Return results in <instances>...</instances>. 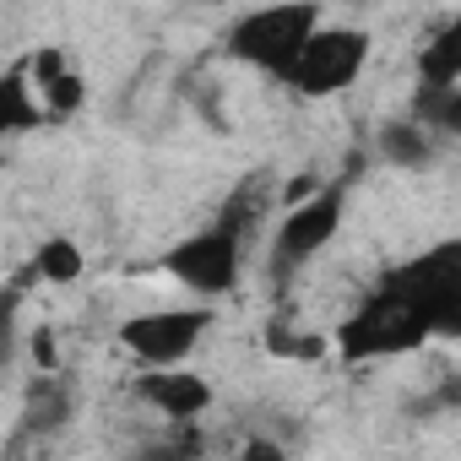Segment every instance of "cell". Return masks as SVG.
Segmentation results:
<instances>
[{
  "mask_svg": "<svg viewBox=\"0 0 461 461\" xmlns=\"http://www.w3.org/2000/svg\"><path fill=\"white\" fill-rule=\"evenodd\" d=\"M461 331V250L434 245L429 256L380 277V288L331 331L342 364H380L418 353L429 337Z\"/></svg>",
  "mask_w": 461,
  "mask_h": 461,
  "instance_id": "6da1fadb",
  "label": "cell"
},
{
  "mask_svg": "<svg viewBox=\"0 0 461 461\" xmlns=\"http://www.w3.org/2000/svg\"><path fill=\"white\" fill-rule=\"evenodd\" d=\"M321 23H326L321 0H267V6L234 17L222 50H228V60H240V66H250V71L283 82L288 66H294V55L304 50V39H310Z\"/></svg>",
  "mask_w": 461,
  "mask_h": 461,
  "instance_id": "7a4b0ae2",
  "label": "cell"
},
{
  "mask_svg": "<svg viewBox=\"0 0 461 461\" xmlns=\"http://www.w3.org/2000/svg\"><path fill=\"white\" fill-rule=\"evenodd\" d=\"M158 272L168 283H179L201 304L228 299L240 288V272H245V228H240V217H217V222L195 228V234L174 240L158 256Z\"/></svg>",
  "mask_w": 461,
  "mask_h": 461,
  "instance_id": "3957f363",
  "label": "cell"
},
{
  "mask_svg": "<svg viewBox=\"0 0 461 461\" xmlns=\"http://www.w3.org/2000/svg\"><path fill=\"white\" fill-rule=\"evenodd\" d=\"M369 55H375V33L369 28H353V23H321L304 50L294 55L283 87H294L299 98L310 104H326V98H342L364 82L369 71Z\"/></svg>",
  "mask_w": 461,
  "mask_h": 461,
  "instance_id": "277c9868",
  "label": "cell"
},
{
  "mask_svg": "<svg viewBox=\"0 0 461 461\" xmlns=\"http://www.w3.org/2000/svg\"><path fill=\"white\" fill-rule=\"evenodd\" d=\"M212 304H163V310H136L120 321L114 342L125 348V358H136L141 369H163V364H190V353L206 342L212 331Z\"/></svg>",
  "mask_w": 461,
  "mask_h": 461,
  "instance_id": "5b68a950",
  "label": "cell"
},
{
  "mask_svg": "<svg viewBox=\"0 0 461 461\" xmlns=\"http://www.w3.org/2000/svg\"><path fill=\"white\" fill-rule=\"evenodd\" d=\"M342 217H348V195L331 190V185L315 190L310 201L288 206V217L277 222V240H272V267H277V272H299V267H310L321 250L337 245Z\"/></svg>",
  "mask_w": 461,
  "mask_h": 461,
  "instance_id": "8992f818",
  "label": "cell"
},
{
  "mask_svg": "<svg viewBox=\"0 0 461 461\" xmlns=\"http://www.w3.org/2000/svg\"><path fill=\"white\" fill-rule=\"evenodd\" d=\"M23 71H28V87L44 109V125L50 120H77L82 104H87V77L82 66L66 55V50H33L23 55Z\"/></svg>",
  "mask_w": 461,
  "mask_h": 461,
  "instance_id": "52a82bcc",
  "label": "cell"
},
{
  "mask_svg": "<svg viewBox=\"0 0 461 461\" xmlns=\"http://www.w3.org/2000/svg\"><path fill=\"white\" fill-rule=\"evenodd\" d=\"M136 396L158 412V418H174V423H190V418H206L217 391L206 375H190L185 364H163V369H147L136 375Z\"/></svg>",
  "mask_w": 461,
  "mask_h": 461,
  "instance_id": "ba28073f",
  "label": "cell"
},
{
  "mask_svg": "<svg viewBox=\"0 0 461 461\" xmlns=\"http://www.w3.org/2000/svg\"><path fill=\"white\" fill-rule=\"evenodd\" d=\"M434 147H439V136L423 120H412V114H396V120H385L375 131V152L391 168H429L434 163Z\"/></svg>",
  "mask_w": 461,
  "mask_h": 461,
  "instance_id": "9c48e42d",
  "label": "cell"
},
{
  "mask_svg": "<svg viewBox=\"0 0 461 461\" xmlns=\"http://www.w3.org/2000/svg\"><path fill=\"white\" fill-rule=\"evenodd\" d=\"M39 125H44V109H39V98L28 87V71L17 60L12 71H0V147L28 136V131H39Z\"/></svg>",
  "mask_w": 461,
  "mask_h": 461,
  "instance_id": "30bf717a",
  "label": "cell"
},
{
  "mask_svg": "<svg viewBox=\"0 0 461 461\" xmlns=\"http://www.w3.org/2000/svg\"><path fill=\"white\" fill-rule=\"evenodd\" d=\"M461 82V28H439L418 50V87H456Z\"/></svg>",
  "mask_w": 461,
  "mask_h": 461,
  "instance_id": "8fae6325",
  "label": "cell"
},
{
  "mask_svg": "<svg viewBox=\"0 0 461 461\" xmlns=\"http://www.w3.org/2000/svg\"><path fill=\"white\" fill-rule=\"evenodd\" d=\"M412 120H423L434 136H456L461 131V82L456 87H418Z\"/></svg>",
  "mask_w": 461,
  "mask_h": 461,
  "instance_id": "7c38bea8",
  "label": "cell"
},
{
  "mask_svg": "<svg viewBox=\"0 0 461 461\" xmlns=\"http://www.w3.org/2000/svg\"><path fill=\"white\" fill-rule=\"evenodd\" d=\"M82 245H71V240H44L39 245V256H33V267H28V277H39V283H55V288H71L77 277H82Z\"/></svg>",
  "mask_w": 461,
  "mask_h": 461,
  "instance_id": "4fadbf2b",
  "label": "cell"
},
{
  "mask_svg": "<svg viewBox=\"0 0 461 461\" xmlns=\"http://www.w3.org/2000/svg\"><path fill=\"white\" fill-rule=\"evenodd\" d=\"M23 288L12 283V288H0V369H6L12 358H17V348H23Z\"/></svg>",
  "mask_w": 461,
  "mask_h": 461,
  "instance_id": "5bb4252c",
  "label": "cell"
}]
</instances>
